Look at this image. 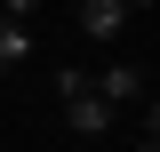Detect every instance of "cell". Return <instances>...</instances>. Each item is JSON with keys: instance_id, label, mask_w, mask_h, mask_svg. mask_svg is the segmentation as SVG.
Listing matches in <instances>:
<instances>
[{"instance_id": "6da1fadb", "label": "cell", "mask_w": 160, "mask_h": 152, "mask_svg": "<svg viewBox=\"0 0 160 152\" xmlns=\"http://www.w3.org/2000/svg\"><path fill=\"white\" fill-rule=\"evenodd\" d=\"M56 96H64V128L72 136H104L112 128V104L88 88V64H56Z\"/></svg>"}, {"instance_id": "7a4b0ae2", "label": "cell", "mask_w": 160, "mask_h": 152, "mask_svg": "<svg viewBox=\"0 0 160 152\" xmlns=\"http://www.w3.org/2000/svg\"><path fill=\"white\" fill-rule=\"evenodd\" d=\"M88 88H96L104 104L120 112V104H136V96H144V64H128V56H112L104 72H88Z\"/></svg>"}, {"instance_id": "3957f363", "label": "cell", "mask_w": 160, "mask_h": 152, "mask_svg": "<svg viewBox=\"0 0 160 152\" xmlns=\"http://www.w3.org/2000/svg\"><path fill=\"white\" fill-rule=\"evenodd\" d=\"M120 24H128L120 0H80V32H88V40H120Z\"/></svg>"}, {"instance_id": "277c9868", "label": "cell", "mask_w": 160, "mask_h": 152, "mask_svg": "<svg viewBox=\"0 0 160 152\" xmlns=\"http://www.w3.org/2000/svg\"><path fill=\"white\" fill-rule=\"evenodd\" d=\"M32 56V24H0V72H16Z\"/></svg>"}, {"instance_id": "5b68a950", "label": "cell", "mask_w": 160, "mask_h": 152, "mask_svg": "<svg viewBox=\"0 0 160 152\" xmlns=\"http://www.w3.org/2000/svg\"><path fill=\"white\" fill-rule=\"evenodd\" d=\"M120 8H128V16H144V8H152V0H120Z\"/></svg>"}]
</instances>
